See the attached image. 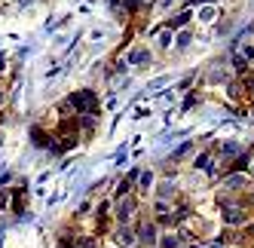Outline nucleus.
<instances>
[{
	"mask_svg": "<svg viewBox=\"0 0 254 248\" xmlns=\"http://www.w3.org/2000/svg\"><path fill=\"white\" fill-rule=\"evenodd\" d=\"M156 248H184V239H181L178 230H162L159 233V242Z\"/></svg>",
	"mask_w": 254,
	"mask_h": 248,
	"instance_id": "ddd939ff",
	"label": "nucleus"
},
{
	"mask_svg": "<svg viewBox=\"0 0 254 248\" xmlns=\"http://www.w3.org/2000/svg\"><path fill=\"white\" fill-rule=\"evenodd\" d=\"M221 221H224V227H230V230H245L248 224H251V208L245 205V199H239L236 205H227V208H221Z\"/></svg>",
	"mask_w": 254,
	"mask_h": 248,
	"instance_id": "20e7f679",
	"label": "nucleus"
},
{
	"mask_svg": "<svg viewBox=\"0 0 254 248\" xmlns=\"http://www.w3.org/2000/svg\"><path fill=\"white\" fill-rule=\"evenodd\" d=\"M138 211H141L138 193H129V196H123V199H114V224H135Z\"/></svg>",
	"mask_w": 254,
	"mask_h": 248,
	"instance_id": "7ed1b4c3",
	"label": "nucleus"
},
{
	"mask_svg": "<svg viewBox=\"0 0 254 248\" xmlns=\"http://www.w3.org/2000/svg\"><path fill=\"white\" fill-rule=\"evenodd\" d=\"M248 175L254 178V153H248Z\"/></svg>",
	"mask_w": 254,
	"mask_h": 248,
	"instance_id": "5701e85b",
	"label": "nucleus"
},
{
	"mask_svg": "<svg viewBox=\"0 0 254 248\" xmlns=\"http://www.w3.org/2000/svg\"><path fill=\"white\" fill-rule=\"evenodd\" d=\"M153 196L156 199H169V202H178L181 199V184H178V178L172 175V178H162V181H156V187H153Z\"/></svg>",
	"mask_w": 254,
	"mask_h": 248,
	"instance_id": "6e6552de",
	"label": "nucleus"
},
{
	"mask_svg": "<svg viewBox=\"0 0 254 248\" xmlns=\"http://www.w3.org/2000/svg\"><path fill=\"white\" fill-rule=\"evenodd\" d=\"M193 150H196V144H193V141H187V144H181V147L172 153V159H169V163H172V166H175V163H181V159H187Z\"/></svg>",
	"mask_w": 254,
	"mask_h": 248,
	"instance_id": "f3484780",
	"label": "nucleus"
},
{
	"mask_svg": "<svg viewBox=\"0 0 254 248\" xmlns=\"http://www.w3.org/2000/svg\"><path fill=\"white\" fill-rule=\"evenodd\" d=\"M159 233L162 230L156 227V221L147 215V218H141L138 224H135V236H138V248H156V242H159Z\"/></svg>",
	"mask_w": 254,
	"mask_h": 248,
	"instance_id": "39448f33",
	"label": "nucleus"
},
{
	"mask_svg": "<svg viewBox=\"0 0 254 248\" xmlns=\"http://www.w3.org/2000/svg\"><path fill=\"white\" fill-rule=\"evenodd\" d=\"M77 248H98L95 233H80V236H77Z\"/></svg>",
	"mask_w": 254,
	"mask_h": 248,
	"instance_id": "6ab92c4d",
	"label": "nucleus"
},
{
	"mask_svg": "<svg viewBox=\"0 0 254 248\" xmlns=\"http://www.w3.org/2000/svg\"><path fill=\"white\" fill-rule=\"evenodd\" d=\"M193 15H196V22H202V25H214L217 15H221V9H217V3H205V6H199Z\"/></svg>",
	"mask_w": 254,
	"mask_h": 248,
	"instance_id": "f8f14e48",
	"label": "nucleus"
},
{
	"mask_svg": "<svg viewBox=\"0 0 254 248\" xmlns=\"http://www.w3.org/2000/svg\"><path fill=\"white\" fill-rule=\"evenodd\" d=\"M190 43H193V31H190V28H184V31H175V49H178V52H184Z\"/></svg>",
	"mask_w": 254,
	"mask_h": 248,
	"instance_id": "dca6fc26",
	"label": "nucleus"
},
{
	"mask_svg": "<svg viewBox=\"0 0 254 248\" xmlns=\"http://www.w3.org/2000/svg\"><path fill=\"white\" fill-rule=\"evenodd\" d=\"M245 205H248V208H254V187L245 193Z\"/></svg>",
	"mask_w": 254,
	"mask_h": 248,
	"instance_id": "412c9836",
	"label": "nucleus"
},
{
	"mask_svg": "<svg viewBox=\"0 0 254 248\" xmlns=\"http://www.w3.org/2000/svg\"><path fill=\"white\" fill-rule=\"evenodd\" d=\"M190 22H193V9H190V6H184V9H181V12L175 15V19H169L166 25H169L172 31H184V28H187Z\"/></svg>",
	"mask_w": 254,
	"mask_h": 248,
	"instance_id": "2eb2a0df",
	"label": "nucleus"
},
{
	"mask_svg": "<svg viewBox=\"0 0 254 248\" xmlns=\"http://www.w3.org/2000/svg\"><path fill=\"white\" fill-rule=\"evenodd\" d=\"M98 111H101V98L95 89H77L59 104V117H83V114H98Z\"/></svg>",
	"mask_w": 254,
	"mask_h": 248,
	"instance_id": "f257e3e1",
	"label": "nucleus"
},
{
	"mask_svg": "<svg viewBox=\"0 0 254 248\" xmlns=\"http://www.w3.org/2000/svg\"><path fill=\"white\" fill-rule=\"evenodd\" d=\"M114 248H138V236H135V224H114L111 233Z\"/></svg>",
	"mask_w": 254,
	"mask_h": 248,
	"instance_id": "0eeeda50",
	"label": "nucleus"
},
{
	"mask_svg": "<svg viewBox=\"0 0 254 248\" xmlns=\"http://www.w3.org/2000/svg\"><path fill=\"white\" fill-rule=\"evenodd\" d=\"M175 46V31L169 28V25H162L156 34H153V49H159V52H169Z\"/></svg>",
	"mask_w": 254,
	"mask_h": 248,
	"instance_id": "9b49d317",
	"label": "nucleus"
},
{
	"mask_svg": "<svg viewBox=\"0 0 254 248\" xmlns=\"http://www.w3.org/2000/svg\"><path fill=\"white\" fill-rule=\"evenodd\" d=\"M74 120H77L80 138H92L98 132V114H83V117H74Z\"/></svg>",
	"mask_w": 254,
	"mask_h": 248,
	"instance_id": "1a4fd4ad",
	"label": "nucleus"
},
{
	"mask_svg": "<svg viewBox=\"0 0 254 248\" xmlns=\"http://www.w3.org/2000/svg\"><path fill=\"white\" fill-rule=\"evenodd\" d=\"M153 6V0H123L120 9L123 12H129V15H141V12H150Z\"/></svg>",
	"mask_w": 254,
	"mask_h": 248,
	"instance_id": "4468645a",
	"label": "nucleus"
},
{
	"mask_svg": "<svg viewBox=\"0 0 254 248\" xmlns=\"http://www.w3.org/2000/svg\"><path fill=\"white\" fill-rule=\"evenodd\" d=\"M193 3H196V6H205V3H217V0H190V6H193Z\"/></svg>",
	"mask_w": 254,
	"mask_h": 248,
	"instance_id": "b1692460",
	"label": "nucleus"
},
{
	"mask_svg": "<svg viewBox=\"0 0 254 248\" xmlns=\"http://www.w3.org/2000/svg\"><path fill=\"white\" fill-rule=\"evenodd\" d=\"M153 187H156V172L153 169H141L138 181H135V190L141 193V196H147V193H153Z\"/></svg>",
	"mask_w": 254,
	"mask_h": 248,
	"instance_id": "9d476101",
	"label": "nucleus"
},
{
	"mask_svg": "<svg viewBox=\"0 0 254 248\" xmlns=\"http://www.w3.org/2000/svg\"><path fill=\"white\" fill-rule=\"evenodd\" d=\"M254 187V178L248 172H224L221 175V193H233V196H245V193Z\"/></svg>",
	"mask_w": 254,
	"mask_h": 248,
	"instance_id": "f03ea898",
	"label": "nucleus"
},
{
	"mask_svg": "<svg viewBox=\"0 0 254 248\" xmlns=\"http://www.w3.org/2000/svg\"><path fill=\"white\" fill-rule=\"evenodd\" d=\"M9 104V86H6V80H0V111H3Z\"/></svg>",
	"mask_w": 254,
	"mask_h": 248,
	"instance_id": "aec40b11",
	"label": "nucleus"
},
{
	"mask_svg": "<svg viewBox=\"0 0 254 248\" xmlns=\"http://www.w3.org/2000/svg\"><path fill=\"white\" fill-rule=\"evenodd\" d=\"M3 77H6V59L0 56V80H3Z\"/></svg>",
	"mask_w": 254,
	"mask_h": 248,
	"instance_id": "4be33fe9",
	"label": "nucleus"
},
{
	"mask_svg": "<svg viewBox=\"0 0 254 248\" xmlns=\"http://www.w3.org/2000/svg\"><path fill=\"white\" fill-rule=\"evenodd\" d=\"M123 62H126V67H129V70L147 67V64L153 62V46H147V43H135V46L123 56Z\"/></svg>",
	"mask_w": 254,
	"mask_h": 248,
	"instance_id": "423d86ee",
	"label": "nucleus"
},
{
	"mask_svg": "<svg viewBox=\"0 0 254 248\" xmlns=\"http://www.w3.org/2000/svg\"><path fill=\"white\" fill-rule=\"evenodd\" d=\"M12 211V187H0V215Z\"/></svg>",
	"mask_w": 254,
	"mask_h": 248,
	"instance_id": "a211bd4d",
	"label": "nucleus"
}]
</instances>
